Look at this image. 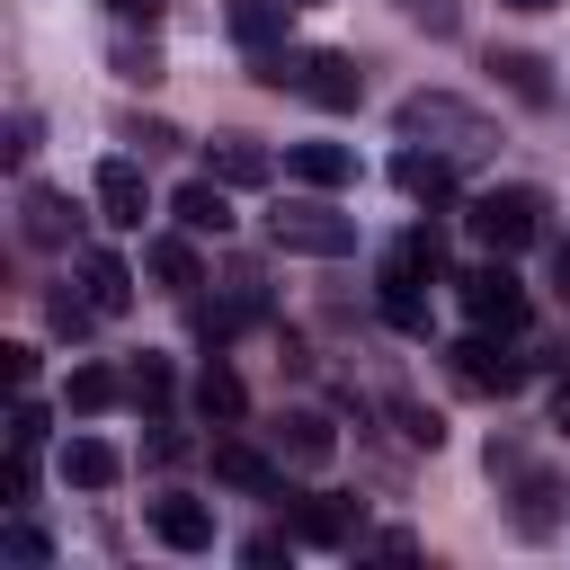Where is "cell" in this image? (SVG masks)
<instances>
[{"mask_svg": "<svg viewBox=\"0 0 570 570\" xmlns=\"http://www.w3.org/2000/svg\"><path fill=\"white\" fill-rule=\"evenodd\" d=\"M223 18H232V36H240V53H276L294 0H223Z\"/></svg>", "mask_w": 570, "mask_h": 570, "instance_id": "obj_13", "label": "cell"}, {"mask_svg": "<svg viewBox=\"0 0 570 570\" xmlns=\"http://www.w3.org/2000/svg\"><path fill=\"white\" fill-rule=\"evenodd\" d=\"M285 534L312 543V552H338V543H356V508L347 499H294L285 508Z\"/></svg>", "mask_w": 570, "mask_h": 570, "instance_id": "obj_9", "label": "cell"}, {"mask_svg": "<svg viewBox=\"0 0 570 570\" xmlns=\"http://www.w3.org/2000/svg\"><path fill=\"white\" fill-rule=\"evenodd\" d=\"M45 321H53L62 338H80V330H89V321H107V312H98L89 294H53V303H45Z\"/></svg>", "mask_w": 570, "mask_h": 570, "instance_id": "obj_30", "label": "cell"}, {"mask_svg": "<svg viewBox=\"0 0 570 570\" xmlns=\"http://www.w3.org/2000/svg\"><path fill=\"white\" fill-rule=\"evenodd\" d=\"M71 232H80V214L62 187H18V240L27 249H71Z\"/></svg>", "mask_w": 570, "mask_h": 570, "instance_id": "obj_7", "label": "cell"}, {"mask_svg": "<svg viewBox=\"0 0 570 570\" xmlns=\"http://www.w3.org/2000/svg\"><path fill=\"white\" fill-rule=\"evenodd\" d=\"M116 392H125V383H116L107 365H71V383H62V410H71V419H98V410H116Z\"/></svg>", "mask_w": 570, "mask_h": 570, "instance_id": "obj_23", "label": "cell"}, {"mask_svg": "<svg viewBox=\"0 0 570 570\" xmlns=\"http://www.w3.org/2000/svg\"><path fill=\"white\" fill-rule=\"evenodd\" d=\"M125 401H134V410H151V419H160V410H169V365H160V356H142V365H134V374H125Z\"/></svg>", "mask_w": 570, "mask_h": 570, "instance_id": "obj_27", "label": "cell"}, {"mask_svg": "<svg viewBox=\"0 0 570 570\" xmlns=\"http://www.w3.org/2000/svg\"><path fill=\"white\" fill-rule=\"evenodd\" d=\"M294 9H321V0H294Z\"/></svg>", "mask_w": 570, "mask_h": 570, "instance_id": "obj_42", "label": "cell"}, {"mask_svg": "<svg viewBox=\"0 0 570 570\" xmlns=\"http://www.w3.org/2000/svg\"><path fill=\"white\" fill-rule=\"evenodd\" d=\"M0 374H9V392H27V383H36V347L9 338V347H0Z\"/></svg>", "mask_w": 570, "mask_h": 570, "instance_id": "obj_34", "label": "cell"}, {"mask_svg": "<svg viewBox=\"0 0 570 570\" xmlns=\"http://www.w3.org/2000/svg\"><path fill=\"white\" fill-rule=\"evenodd\" d=\"M436 267H445V240H436V232H401V240L383 249V276H392V285H428Z\"/></svg>", "mask_w": 570, "mask_h": 570, "instance_id": "obj_20", "label": "cell"}, {"mask_svg": "<svg viewBox=\"0 0 570 570\" xmlns=\"http://www.w3.org/2000/svg\"><path fill=\"white\" fill-rule=\"evenodd\" d=\"M499 338H508V330H472V338H454V347H445L454 383H463V392H481V401H508V392H525V356H508Z\"/></svg>", "mask_w": 570, "mask_h": 570, "instance_id": "obj_4", "label": "cell"}, {"mask_svg": "<svg viewBox=\"0 0 570 570\" xmlns=\"http://www.w3.org/2000/svg\"><path fill=\"white\" fill-rule=\"evenodd\" d=\"M508 9H561V0H508Z\"/></svg>", "mask_w": 570, "mask_h": 570, "instance_id": "obj_41", "label": "cell"}, {"mask_svg": "<svg viewBox=\"0 0 570 570\" xmlns=\"http://www.w3.org/2000/svg\"><path fill=\"white\" fill-rule=\"evenodd\" d=\"M552 294H561V303H570V240H561V249H552Z\"/></svg>", "mask_w": 570, "mask_h": 570, "instance_id": "obj_39", "label": "cell"}, {"mask_svg": "<svg viewBox=\"0 0 570 570\" xmlns=\"http://www.w3.org/2000/svg\"><path fill=\"white\" fill-rule=\"evenodd\" d=\"M285 169H294L303 187H321V196H338V187L356 178V151H347V142H294V151H285Z\"/></svg>", "mask_w": 570, "mask_h": 570, "instance_id": "obj_15", "label": "cell"}, {"mask_svg": "<svg viewBox=\"0 0 570 570\" xmlns=\"http://www.w3.org/2000/svg\"><path fill=\"white\" fill-rule=\"evenodd\" d=\"M401 9H410V18H419V27H436V36H445V27H454V0H401Z\"/></svg>", "mask_w": 570, "mask_h": 570, "instance_id": "obj_38", "label": "cell"}, {"mask_svg": "<svg viewBox=\"0 0 570 570\" xmlns=\"http://www.w3.org/2000/svg\"><path fill=\"white\" fill-rule=\"evenodd\" d=\"M267 151L249 142V134H214V151H205V178H223V187H267Z\"/></svg>", "mask_w": 570, "mask_h": 570, "instance_id": "obj_14", "label": "cell"}, {"mask_svg": "<svg viewBox=\"0 0 570 570\" xmlns=\"http://www.w3.org/2000/svg\"><path fill=\"white\" fill-rule=\"evenodd\" d=\"M151 534H160L169 552H205V543H214V508H205V499H151Z\"/></svg>", "mask_w": 570, "mask_h": 570, "instance_id": "obj_12", "label": "cell"}, {"mask_svg": "<svg viewBox=\"0 0 570 570\" xmlns=\"http://www.w3.org/2000/svg\"><path fill=\"white\" fill-rule=\"evenodd\" d=\"M383 321H392L401 338H428V303H419V285H392V276H383Z\"/></svg>", "mask_w": 570, "mask_h": 570, "instance_id": "obj_26", "label": "cell"}, {"mask_svg": "<svg viewBox=\"0 0 570 570\" xmlns=\"http://www.w3.org/2000/svg\"><path fill=\"white\" fill-rule=\"evenodd\" d=\"M160 9H169V0H107L116 27H160Z\"/></svg>", "mask_w": 570, "mask_h": 570, "instance_id": "obj_36", "label": "cell"}, {"mask_svg": "<svg viewBox=\"0 0 570 570\" xmlns=\"http://www.w3.org/2000/svg\"><path fill=\"white\" fill-rule=\"evenodd\" d=\"M383 419H392V428H401V445H419V454H436V445H445V419H436L428 401H410V392H392V401H383Z\"/></svg>", "mask_w": 570, "mask_h": 570, "instance_id": "obj_24", "label": "cell"}, {"mask_svg": "<svg viewBox=\"0 0 570 570\" xmlns=\"http://www.w3.org/2000/svg\"><path fill=\"white\" fill-rule=\"evenodd\" d=\"M214 481H232V490H249V499H285V463L258 454L249 436H214Z\"/></svg>", "mask_w": 570, "mask_h": 570, "instance_id": "obj_8", "label": "cell"}, {"mask_svg": "<svg viewBox=\"0 0 570 570\" xmlns=\"http://www.w3.org/2000/svg\"><path fill=\"white\" fill-rule=\"evenodd\" d=\"M142 267H151L169 294H196V285H205V267H196V232H169V240H151V249H142Z\"/></svg>", "mask_w": 570, "mask_h": 570, "instance_id": "obj_19", "label": "cell"}, {"mask_svg": "<svg viewBox=\"0 0 570 570\" xmlns=\"http://www.w3.org/2000/svg\"><path fill=\"white\" fill-rule=\"evenodd\" d=\"M45 436H53V419H45V401H36V392H9V445H27V454H36Z\"/></svg>", "mask_w": 570, "mask_h": 570, "instance_id": "obj_28", "label": "cell"}, {"mask_svg": "<svg viewBox=\"0 0 570 570\" xmlns=\"http://www.w3.org/2000/svg\"><path fill=\"white\" fill-rule=\"evenodd\" d=\"M169 214H178V232L223 240V232H232V187H223V178H187V187L169 196Z\"/></svg>", "mask_w": 570, "mask_h": 570, "instance_id": "obj_11", "label": "cell"}, {"mask_svg": "<svg viewBox=\"0 0 570 570\" xmlns=\"http://www.w3.org/2000/svg\"><path fill=\"white\" fill-rule=\"evenodd\" d=\"M27 499H36V454L9 445V463H0V508H27Z\"/></svg>", "mask_w": 570, "mask_h": 570, "instance_id": "obj_29", "label": "cell"}, {"mask_svg": "<svg viewBox=\"0 0 570 570\" xmlns=\"http://www.w3.org/2000/svg\"><path fill=\"white\" fill-rule=\"evenodd\" d=\"M0 151H9V160H27V151H36V116H27V107L9 116V142H0Z\"/></svg>", "mask_w": 570, "mask_h": 570, "instance_id": "obj_37", "label": "cell"}, {"mask_svg": "<svg viewBox=\"0 0 570 570\" xmlns=\"http://www.w3.org/2000/svg\"><path fill=\"white\" fill-rule=\"evenodd\" d=\"M285 552H294V534H249V543H240V561H249V570H276Z\"/></svg>", "mask_w": 570, "mask_h": 570, "instance_id": "obj_35", "label": "cell"}, {"mask_svg": "<svg viewBox=\"0 0 570 570\" xmlns=\"http://www.w3.org/2000/svg\"><path fill=\"white\" fill-rule=\"evenodd\" d=\"M116 472H125V454L107 436H62V481L71 490H116Z\"/></svg>", "mask_w": 570, "mask_h": 570, "instance_id": "obj_17", "label": "cell"}, {"mask_svg": "<svg viewBox=\"0 0 570 570\" xmlns=\"http://www.w3.org/2000/svg\"><path fill=\"white\" fill-rule=\"evenodd\" d=\"M267 240L294 249V258H347V249H356V214L321 205V187H312V196H294V205L267 214Z\"/></svg>", "mask_w": 570, "mask_h": 570, "instance_id": "obj_2", "label": "cell"}, {"mask_svg": "<svg viewBox=\"0 0 570 570\" xmlns=\"http://www.w3.org/2000/svg\"><path fill=\"white\" fill-rule=\"evenodd\" d=\"M463 223H472V240H481L490 258H517V249L543 232V196H534V187H481V196L463 205Z\"/></svg>", "mask_w": 570, "mask_h": 570, "instance_id": "obj_3", "label": "cell"}, {"mask_svg": "<svg viewBox=\"0 0 570 570\" xmlns=\"http://www.w3.org/2000/svg\"><path fill=\"white\" fill-rule=\"evenodd\" d=\"M125 142H142V151H178V142H187V134H178V125H160V116H151V125H142V116H134V125H125Z\"/></svg>", "mask_w": 570, "mask_h": 570, "instance_id": "obj_33", "label": "cell"}, {"mask_svg": "<svg viewBox=\"0 0 570 570\" xmlns=\"http://www.w3.org/2000/svg\"><path fill=\"white\" fill-rule=\"evenodd\" d=\"M240 410H249V392H240V374H232V365L214 356V365L196 374V419H214V428H232Z\"/></svg>", "mask_w": 570, "mask_h": 570, "instance_id": "obj_21", "label": "cell"}, {"mask_svg": "<svg viewBox=\"0 0 570 570\" xmlns=\"http://www.w3.org/2000/svg\"><path fill=\"white\" fill-rule=\"evenodd\" d=\"M490 71H508V89H517L525 107H552V80H543V62H534V53H499Z\"/></svg>", "mask_w": 570, "mask_h": 570, "instance_id": "obj_25", "label": "cell"}, {"mask_svg": "<svg viewBox=\"0 0 570 570\" xmlns=\"http://www.w3.org/2000/svg\"><path fill=\"white\" fill-rule=\"evenodd\" d=\"M80 294H89V303L116 321V312L134 303V267H125L116 249H80Z\"/></svg>", "mask_w": 570, "mask_h": 570, "instance_id": "obj_16", "label": "cell"}, {"mask_svg": "<svg viewBox=\"0 0 570 570\" xmlns=\"http://www.w3.org/2000/svg\"><path fill=\"white\" fill-rule=\"evenodd\" d=\"M0 543H9V561H27V570H36V561H53V543H45V534H36L18 508H9V534H0Z\"/></svg>", "mask_w": 570, "mask_h": 570, "instance_id": "obj_31", "label": "cell"}, {"mask_svg": "<svg viewBox=\"0 0 570 570\" xmlns=\"http://www.w3.org/2000/svg\"><path fill=\"white\" fill-rule=\"evenodd\" d=\"M142 214H151V178H142V160H98V223L142 232Z\"/></svg>", "mask_w": 570, "mask_h": 570, "instance_id": "obj_6", "label": "cell"}, {"mask_svg": "<svg viewBox=\"0 0 570 570\" xmlns=\"http://www.w3.org/2000/svg\"><path fill=\"white\" fill-rule=\"evenodd\" d=\"M116 71H125V80H142V89H151V80H160V53H151V45H116Z\"/></svg>", "mask_w": 570, "mask_h": 570, "instance_id": "obj_32", "label": "cell"}, {"mask_svg": "<svg viewBox=\"0 0 570 570\" xmlns=\"http://www.w3.org/2000/svg\"><path fill=\"white\" fill-rule=\"evenodd\" d=\"M392 187H401L410 205H445V196H454V160L428 151V142H410V151H392Z\"/></svg>", "mask_w": 570, "mask_h": 570, "instance_id": "obj_10", "label": "cell"}, {"mask_svg": "<svg viewBox=\"0 0 570 570\" xmlns=\"http://www.w3.org/2000/svg\"><path fill=\"white\" fill-rule=\"evenodd\" d=\"M454 294H463L472 330H525V312H534L508 258H490V267H463V276H454Z\"/></svg>", "mask_w": 570, "mask_h": 570, "instance_id": "obj_5", "label": "cell"}, {"mask_svg": "<svg viewBox=\"0 0 570 570\" xmlns=\"http://www.w3.org/2000/svg\"><path fill=\"white\" fill-rule=\"evenodd\" d=\"M276 454H285V463H330L338 436H330L321 410H285V419H276Z\"/></svg>", "mask_w": 570, "mask_h": 570, "instance_id": "obj_18", "label": "cell"}, {"mask_svg": "<svg viewBox=\"0 0 570 570\" xmlns=\"http://www.w3.org/2000/svg\"><path fill=\"white\" fill-rule=\"evenodd\" d=\"M552 436H561V445H570V383H561V392H552Z\"/></svg>", "mask_w": 570, "mask_h": 570, "instance_id": "obj_40", "label": "cell"}, {"mask_svg": "<svg viewBox=\"0 0 570 570\" xmlns=\"http://www.w3.org/2000/svg\"><path fill=\"white\" fill-rule=\"evenodd\" d=\"M392 125H401V142H428V151H445V160H481L499 134H490V116L481 107H463L454 89H419V98H401L392 107Z\"/></svg>", "mask_w": 570, "mask_h": 570, "instance_id": "obj_1", "label": "cell"}, {"mask_svg": "<svg viewBox=\"0 0 570 570\" xmlns=\"http://www.w3.org/2000/svg\"><path fill=\"white\" fill-rule=\"evenodd\" d=\"M249 321H267V303L258 294H232V303H196V338L205 347H223L232 330H249Z\"/></svg>", "mask_w": 570, "mask_h": 570, "instance_id": "obj_22", "label": "cell"}]
</instances>
